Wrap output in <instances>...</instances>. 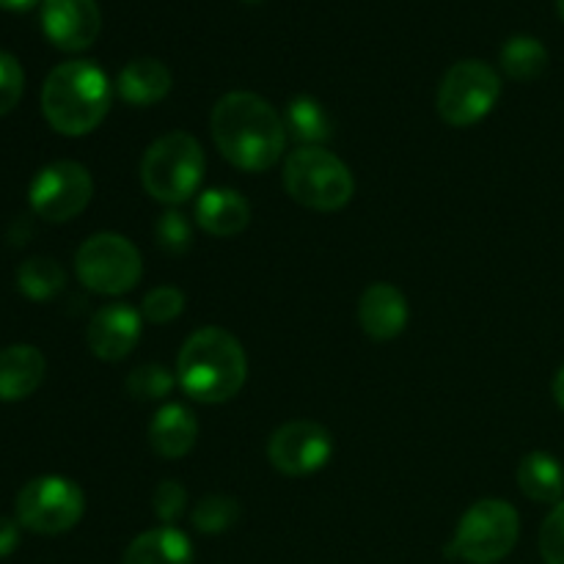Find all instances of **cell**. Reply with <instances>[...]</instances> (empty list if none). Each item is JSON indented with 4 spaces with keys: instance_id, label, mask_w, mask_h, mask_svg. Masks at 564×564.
<instances>
[{
    "instance_id": "cell-1",
    "label": "cell",
    "mask_w": 564,
    "mask_h": 564,
    "mask_svg": "<svg viewBox=\"0 0 564 564\" xmlns=\"http://www.w3.org/2000/svg\"><path fill=\"white\" fill-rule=\"evenodd\" d=\"M209 127L218 152L235 169L248 174L273 169L284 154V119L259 94L231 91L220 97L213 108Z\"/></svg>"
},
{
    "instance_id": "cell-2",
    "label": "cell",
    "mask_w": 564,
    "mask_h": 564,
    "mask_svg": "<svg viewBox=\"0 0 564 564\" xmlns=\"http://www.w3.org/2000/svg\"><path fill=\"white\" fill-rule=\"evenodd\" d=\"M248 361L240 339L224 328H202L182 345L176 358V380L182 391L204 405H218L240 394Z\"/></svg>"
},
{
    "instance_id": "cell-3",
    "label": "cell",
    "mask_w": 564,
    "mask_h": 564,
    "mask_svg": "<svg viewBox=\"0 0 564 564\" xmlns=\"http://www.w3.org/2000/svg\"><path fill=\"white\" fill-rule=\"evenodd\" d=\"M110 110L108 75L94 61H66L47 75L42 113L61 135H88Z\"/></svg>"
},
{
    "instance_id": "cell-4",
    "label": "cell",
    "mask_w": 564,
    "mask_h": 564,
    "mask_svg": "<svg viewBox=\"0 0 564 564\" xmlns=\"http://www.w3.org/2000/svg\"><path fill=\"white\" fill-rule=\"evenodd\" d=\"M204 165V149L196 138L187 132H169L143 154L141 182L158 202L182 204L202 185Z\"/></svg>"
},
{
    "instance_id": "cell-5",
    "label": "cell",
    "mask_w": 564,
    "mask_h": 564,
    "mask_svg": "<svg viewBox=\"0 0 564 564\" xmlns=\"http://www.w3.org/2000/svg\"><path fill=\"white\" fill-rule=\"evenodd\" d=\"M284 187L292 202L317 213H336L347 207L356 193L350 169L336 154L319 147H301L286 158Z\"/></svg>"
},
{
    "instance_id": "cell-6",
    "label": "cell",
    "mask_w": 564,
    "mask_h": 564,
    "mask_svg": "<svg viewBox=\"0 0 564 564\" xmlns=\"http://www.w3.org/2000/svg\"><path fill=\"white\" fill-rule=\"evenodd\" d=\"M521 534V518L510 501L482 499L466 510L457 523L452 556L468 564H496L512 554Z\"/></svg>"
},
{
    "instance_id": "cell-7",
    "label": "cell",
    "mask_w": 564,
    "mask_h": 564,
    "mask_svg": "<svg viewBox=\"0 0 564 564\" xmlns=\"http://www.w3.org/2000/svg\"><path fill=\"white\" fill-rule=\"evenodd\" d=\"M501 97L499 72L482 61H460L438 86V113L452 127H471L496 108Z\"/></svg>"
},
{
    "instance_id": "cell-8",
    "label": "cell",
    "mask_w": 564,
    "mask_h": 564,
    "mask_svg": "<svg viewBox=\"0 0 564 564\" xmlns=\"http://www.w3.org/2000/svg\"><path fill=\"white\" fill-rule=\"evenodd\" d=\"M75 268L77 279L97 295H124L143 275L138 248L113 231L88 237L77 251Z\"/></svg>"
},
{
    "instance_id": "cell-9",
    "label": "cell",
    "mask_w": 564,
    "mask_h": 564,
    "mask_svg": "<svg viewBox=\"0 0 564 564\" xmlns=\"http://www.w3.org/2000/svg\"><path fill=\"white\" fill-rule=\"evenodd\" d=\"M86 496L66 477H36L17 496V521L36 534H61L77 527Z\"/></svg>"
},
{
    "instance_id": "cell-10",
    "label": "cell",
    "mask_w": 564,
    "mask_h": 564,
    "mask_svg": "<svg viewBox=\"0 0 564 564\" xmlns=\"http://www.w3.org/2000/svg\"><path fill=\"white\" fill-rule=\"evenodd\" d=\"M94 196V182L86 165L72 163V160H58V163L44 165L31 182V207L39 218L50 224H64V220L77 218L88 207Z\"/></svg>"
},
{
    "instance_id": "cell-11",
    "label": "cell",
    "mask_w": 564,
    "mask_h": 564,
    "mask_svg": "<svg viewBox=\"0 0 564 564\" xmlns=\"http://www.w3.org/2000/svg\"><path fill=\"white\" fill-rule=\"evenodd\" d=\"M334 455V441L330 433L317 422H297L284 424L270 435L268 457L275 471L286 477H306V474L319 471Z\"/></svg>"
},
{
    "instance_id": "cell-12",
    "label": "cell",
    "mask_w": 564,
    "mask_h": 564,
    "mask_svg": "<svg viewBox=\"0 0 564 564\" xmlns=\"http://www.w3.org/2000/svg\"><path fill=\"white\" fill-rule=\"evenodd\" d=\"M44 36L64 53H80L97 42L102 31V14L97 0H44Z\"/></svg>"
},
{
    "instance_id": "cell-13",
    "label": "cell",
    "mask_w": 564,
    "mask_h": 564,
    "mask_svg": "<svg viewBox=\"0 0 564 564\" xmlns=\"http://www.w3.org/2000/svg\"><path fill=\"white\" fill-rule=\"evenodd\" d=\"M143 317L127 303H110L91 317L86 330V341L91 352L102 361H121L135 350L141 339Z\"/></svg>"
},
{
    "instance_id": "cell-14",
    "label": "cell",
    "mask_w": 564,
    "mask_h": 564,
    "mask_svg": "<svg viewBox=\"0 0 564 564\" xmlns=\"http://www.w3.org/2000/svg\"><path fill=\"white\" fill-rule=\"evenodd\" d=\"M358 319L369 339L389 341L400 336L408 325V301L394 284H369L358 303Z\"/></svg>"
},
{
    "instance_id": "cell-15",
    "label": "cell",
    "mask_w": 564,
    "mask_h": 564,
    "mask_svg": "<svg viewBox=\"0 0 564 564\" xmlns=\"http://www.w3.org/2000/svg\"><path fill=\"white\" fill-rule=\"evenodd\" d=\"M196 224L213 237H235L251 224V204L231 187H213L198 196Z\"/></svg>"
},
{
    "instance_id": "cell-16",
    "label": "cell",
    "mask_w": 564,
    "mask_h": 564,
    "mask_svg": "<svg viewBox=\"0 0 564 564\" xmlns=\"http://www.w3.org/2000/svg\"><path fill=\"white\" fill-rule=\"evenodd\" d=\"M198 438V422L185 405L180 402H169L154 413L152 424H149V444L165 460H180L187 452L196 446Z\"/></svg>"
},
{
    "instance_id": "cell-17",
    "label": "cell",
    "mask_w": 564,
    "mask_h": 564,
    "mask_svg": "<svg viewBox=\"0 0 564 564\" xmlns=\"http://www.w3.org/2000/svg\"><path fill=\"white\" fill-rule=\"evenodd\" d=\"M44 356L31 345H11L0 350V400L17 402L31 397L44 380Z\"/></svg>"
},
{
    "instance_id": "cell-18",
    "label": "cell",
    "mask_w": 564,
    "mask_h": 564,
    "mask_svg": "<svg viewBox=\"0 0 564 564\" xmlns=\"http://www.w3.org/2000/svg\"><path fill=\"white\" fill-rule=\"evenodd\" d=\"M171 86H174V77H171L169 66L158 58H135L119 72V97L124 102L138 105V108H147V105L160 102V99L169 97Z\"/></svg>"
},
{
    "instance_id": "cell-19",
    "label": "cell",
    "mask_w": 564,
    "mask_h": 564,
    "mask_svg": "<svg viewBox=\"0 0 564 564\" xmlns=\"http://www.w3.org/2000/svg\"><path fill=\"white\" fill-rule=\"evenodd\" d=\"M124 564H193V545L174 527L149 529L127 545Z\"/></svg>"
},
{
    "instance_id": "cell-20",
    "label": "cell",
    "mask_w": 564,
    "mask_h": 564,
    "mask_svg": "<svg viewBox=\"0 0 564 564\" xmlns=\"http://www.w3.org/2000/svg\"><path fill=\"white\" fill-rule=\"evenodd\" d=\"M518 488L538 505H560L564 496V468L549 452H532L518 466Z\"/></svg>"
},
{
    "instance_id": "cell-21",
    "label": "cell",
    "mask_w": 564,
    "mask_h": 564,
    "mask_svg": "<svg viewBox=\"0 0 564 564\" xmlns=\"http://www.w3.org/2000/svg\"><path fill=\"white\" fill-rule=\"evenodd\" d=\"M284 127L292 138H297L306 147H317L334 135V121L325 113L323 105L312 97H295L286 105Z\"/></svg>"
},
{
    "instance_id": "cell-22",
    "label": "cell",
    "mask_w": 564,
    "mask_h": 564,
    "mask_svg": "<svg viewBox=\"0 0 564 564\" xmlns=\"http://www.w3.org/2000/svg\"><path fill=\"white\" fill-rule=\"evenodd\" d=\"M501 69L512 80H538L549 69V50L534 36H512L501 47Z\"/></svg>"
},
{
    "instance_id": "cell-23",
    "label": "cell",
    "mask_w": 564,
    "mask_h": 564,
    "mask_svg": "<svg viewBox=\"0 0 564 564\" xmlns=\"http://www.w3.org/2000/svg\"><path fill=\"white\" fill-rule=\"evenodd\" d=\"M17 284H20L22 295L31 297V301H50L64 290L66 273L55 259L33 257L17 270Z\"/></svg>"
},
{
    "instance_id": "cell-24",
    "label": "cell",
    "mask_w": 564,
    "mask_h": 564,
    "mask_svg": "<svg viewBox=\"0 0 564 564\" xmlns=\"http://www.w3.org/2000/svg\"><path fill=\"white\" fill-rule=\"evenodd\" d=\"M240 516H242L240 501L231 499V496L213 494V496H204V499L198 501L191 521L202 534H220V532H229V529L240 521Z\"/></svg>"
},
{
    "instance_id": "cell-25",
    "label": "cell",
    "mask_w": 564,
    "mask_h": 564,
    "mask_svg": "<svg viewBox=\"0 0 564 564\" xmlns=\"http://www.w3.org/2000/svg\"><path fill=\"white\" fill-rule=\"evenodd\" d=\"M174 389V375L163 364H143L127 378V391L135 400H163Z\"/></svg>"
},
{
    "instance_id": "cell-26",
    "label": "cell",
    "mask_w": 564,
    "mask_h": 564,
    "mask_svg": "<svg viewBox=\"0 0 564 564\" xmlns=\"http://www.w3.org/2000/svg\"><path fill=\"white\" fill-rule=\"evenodd\" d=\"M154 237H158V246L163 248L165 253H185L193 242L191 220L182 213H176V209H169V213L160 215L158 224H154Z\"/></svg>"
},
{
    "instance_id": "cell-27",
    "label": "cell",
    "mask_w": 564,
    "mask_h": 564,
    "mask_svg": "<svg viewBox=\"0 0 564 564\" xmlns=\"http://www.w3.org/2000/svg\"><path fill=\"white\" fill-rule=\"evenodd\" d=\"M185 312V295L176 286H158L143 297V317L154 325H165Z\"/></svg>"
},
{
    "instance_id": "cell-28",
    "label": "cell",
    "mask_w": 564,
    "mask_h": 564,
    "mask_svg": "<svg viewBox=\"0 0 564 564\" xmlns=\"http://www.w3.org/2000/svg\"><path fill=\"white\" fill-rule=\"evenodd\" d=\"M152 507H154V512H158L160 521H163L165 527H171V523L180 521L182 512H185L187 490L182 488L176 479H163V482L154 488Z\"/></svg>"
},
{
    "instance_id": "cell-29",
    "label": "cell",
    "mask_w": 564,
    "mask_h": 564,
    "mask_svg": "<svg viewBox=\"0 0 564 564\" xmlns=\"http://www.w3.org/2000/svg\"><path fill=\"white\" fill-rule=\"evenodd\" d=\"M22 88H25V75H22L20 61L0 50V116H6L20 102Z\"/></svg>"
},
{
    "instance_id": "cell-30",
    "label": "cell",
    "mask_w": 564,
    "mask_h": 564,
    "mask_svg": "<svg viewBox=\"0 0 564 564\" xmlns=\"http://www.w3.org/2000/svg\"><path fill=\"white\" fill-rule=\"evenodd\" d=\"M540 554H543L545 564H564V501H560L543 521Z\"/></svg>"
},
{
    "instance_id": "cell-31",
    "label": "cell",
    "mask_w": 564,
    "mask_h": 564,
    "mask_svg": "<svg viewBox=\"0 0 564 564\" xmlns=\"http://www.w3.org/2000/svg\"><path fill=\"white\" fill-rule=\"evenodd\" d=\"M17 545H20V527L9 518H0V560L14 554Z\"/></svg>"
},
{
    "instance_id": "cell-32",
    "label": "cell",
    "mask_w": 564,
    "mask_h": 564,
    "mask_svg": "<svg viewBox=\"0 0 564 564\" xmlns=\"http://www.w3.org/2000/svg\"><path fill=\"white\" fill-rule=\"evenodd\" d=\"M39 0H0V9L6 11H28L31 6H36Z\"/></svg>"
},
{
    "instance_id": "cell-33",
    "label": "cell",
    "mask_w": 564,
    "mask_h": 564,
    "mask_svg": "<svg viewBox=\"0 0 564 564\" xmlns=\"http://www.w3.org/2000/svg\"><path fill=\"white\" fill-rule=\"evenodd\" d=\"M554 400H556V405L564 411V367L556 372V378H554Z\"/></svg>"
},
{
    "instance_id": "cell-34",
    "label": "cell",
    "mask_w": 564,
    "mask_h": 564,
    "mask_svg": "<svg viewBox=\"0 0 564 564\" xmlns=\"http://www.w3.org/2000/svg\"><path fill=\"white\" fill-rule=\"evenodd\" d=\"M556 11H560L562 22H564V0H556Z\"/></svg>"
},
{
    "instance_id": "cell-35",
    "label": "cell",
    "mask_w": 564,
    "mask_h": 564,
    "mask_svg": "<svg viewBox=\"0 0 564 564\" xmlns=\"http://www.w3.org/2000/svg\"><path fill=\"white\" fill-rule=\"evenodd\" d=\"M242 3H262V0H242Z\"/></svg>"
}]
</instances>
